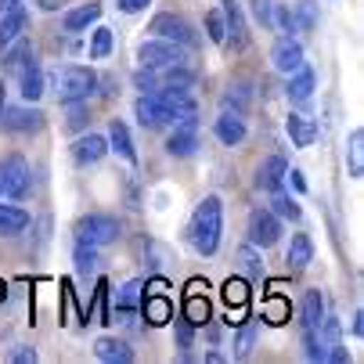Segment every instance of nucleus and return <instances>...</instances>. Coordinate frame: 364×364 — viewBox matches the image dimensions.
I'll return each instance as SVG.
<instances>
[{
	"mask_svg": "<svg viewBox=\"0 0 364 364\" xmlns=\"http://www.w3.org/2000/svg\"><path fill=\"white\" fill-rule=\"evenodd\" d=\"M29 188V163L22 159L18 151L4 155L0 159V195L4 198H22Z\"/></svg>",
	"mask_w": 364,
	"mask_h": 364,
	"instance_id": "obj_5",
	"label": "nucleus"
},
{
	"mask_svg": "<svg viewBox=\"0 0 364 364\" xmlns=\"http://www.w3.org/2000/svg\"><path fill=\"white\" fill-rule=\"evenodd\" d=\"M116 4H119L127 15H137V11H144V8L151 4V0H116Z\"/></svg>",
	"mask_w": 364,
	"mask_h": 364,
	"instance_id": "obj_45",
	"label": "nucleus"
},
{
	"mask_svg": "<svg viewBox=\"0 0 364 364\" xmlns=\"http://www.w3.org/2000/svg\"><path fill=\"white\" fill-rule=\"evenodd\" d=\"M213 134H217V141L220 144H228V148H235V144H242L245 141V123H242V116L238 112H224V116H217V123H213Z\"/></svg>",
	"mask_w": 364,
	"mask_h": 364,
	"instance_id": "obj_16",
	"label": "nucleus"
},
{
	"mask_svg": "<svg viewBox=\"0 0 364 364\" xmlns=\"http://www.w3.org/2000/svg\"><path fill=\"white\" fill-rule=\"evenodd\" d=\"M220 15H224V43H228V50H245L249 47V22H245V15L238 8V0H224Z\"/></svg>",
	"mask_w": 364,
	"mask_h": 364,
	"instance_id": "obj_7",
	"label": "nucleus"
},
{
	"mask_svg": "<svg viewBox=\"0 0 364 364\" xmlns=\"http://www.w3.org/2000/svg\"><path fill=\"white\" fill-rule=\"evenodd\" d=\"M29 228V213L18 210V205H0V235L11 238V235H22Z\"/></svg>",
	"mask_w": 364,
	"mask_h": 364,
	"instance_id": "obj_26",
	"label": "nucleus"
},
{
	"mask_svg": "<svg viewBox=\"0 0 364 364\" xmlns=\"http://www.w3.org/2000/svg\"><path fill=\"white\" fill-rule=\"evenodd\" d=\"M195 148H198L195 123H173V134H170V141H166V151L184 159V155H195Z\"/></svg>",
	"mask_w": 364,
	"mask_h": 364,
	"instance_id": "obj_20",
	"label": "nucleus"
},
{
	"mask_svg": "<svg viewBox=\"0 0 364 364\" xmlns=\"http://www.w3.org/2000/svg\"><path fill=\"white\" fill-rule=\"evenodd\" d=\"M0 112H4V80H0Z\"/></svg>",
	"mask_w": 364,
	"mask_h": 364,
	"instance_id": "obj_50",
	"label": "nucleus"
},
{
	"mask_svg": "<svg viewBox=\"0 0 364 364\" xmlns=\"http://www.w3.org/2000/svg\"><path fill=\"white\" fill-rule=\"evenodd\" d=\"M245 97H249V83H235L228 90V101H235V105H245Z\"/></svg>",
	"mask_w": 364,
	"mask_h": 364,
	"instance_id": "obj_44",
	"label": "nucleus"
},
{
	"mask_svg": "<svg viewBox=\"0 0 364 364\" xmlns=\"http://www.w3.org/2000/svg\"><path fill=\"white\" fill-rule=\"evenodd\" d=\"M184 318H188L191 325H205V321H210V299H205V296H198V282H191V285H188Z\"/></svg>",
	"mask_w": 364,
	"mask_h": 364,
	"instance_id": "obj_25",
	"label": "nucleus"
},
{
	"mask_svg": "<svg viewBox=\"0 0 364 364\" xmlns=\"http://www.w3.org/2000/svg\"><path fill=\"white\" fill-rule=\"evenodd\" d=\"M18 4H22V0H0V15L11 11V8H18Z\"/></svg>",
	"mask_w": 364,
	"mask_h": 364,
	"instance_id": "obj_48",
	"label": "nucleus"
},
{
	"mask_svg": "<svg viewBox=\"0 0 364 364\" xmlns=\"http://www.w3.org/2000/svg\"><path fill=\"white\" fill-rule=\"evenodd\" d=\"M325 318V299L318 289H310L303 296V306H299V321H303V336H318V325Z\"/></svg>",
	"mask_w": 364,
	"mask_h": 364,
	"instance_id": "obj_15",
	"label": "nucleus"
},
{
	"mask_svg": "<svg viewBox=\"0 0 364 364\" xmlns=\"http://www.w3.org/2000/svg\"><path fill=\"white\" fill-rule=\"evenodd\" d=\"M36 4H40L43 11H58V8L65 4V0H36Z\"/></svg>",
	"mask_w": 364,
	"mask_h": 364,
	"instance_id": "obj_47",
	"label": "nucleus"
},
{
	"mask_svg": "<svg viewBox=\"0 0 364 364\" xmlns=\"http://www.w3.org/2000/svg\"><path fill=\"white\" fill-rule=\"evenodd\" d=\"M252 343H256V325H252V321H242L238 339H235V357H238V360H245V357L252 353Z\"/></svg>",
	"mask_w": 364,
	"mask_h": 364,
	"instance_id": "obj_36",
	"label": "nucleus"
},
{
	"mask_svg": "<svg viewBox=\"0 0 364 364\" xmlns=\"http://www.w3.org/2000/svg\"><path fill=\"white\" fill-rule=\"evenodd\" d=\"M205 360H210V364H220V360H224V353H217V350H210V353H205Z\"/></svg>",
	"mask_w": 364,
	"mask_h": 364,
	"instance_id": "obj_49",
	"label": "nucleus"
},
{
	"mask_svg": "<svg viewBox=\"0 0 364 364\" xmlns=\"http://www.w3.org/2000/svg\"><path fill=\"white\" fill-rule=\"evenodd\" d=\"M8 360H11V364H33V360H36V350H33V346H15V350L8 353Z\"/></svg>",
	"mask_w": 364,
	"mask_h": 364,
	"instance_id": "obj_43",
	"label": "nucleus"
},
{
	"mask_svg": "<svg viewBox=\"0 0 364 364\" xmlns=\"http://www.w3.org/2000/svg\"><path fill=\"white\" fill-rule=\"evenodd\" d=\"M109 148H116V155H123V159H127L130 166L137 163V148H134V137H130L127 123H119V119H112V127H109Z\"/></svg>",
	"mask_w": 364,
	"mask_h": 364,
	"instance_id": "obj_23",
	"label": "nucleus"
},
{
	"mask_svg": "<svg viewBox=\"0 0 364 364\" xmlns=\"http://www.w3.org/2000/svg\"><path fill=\"white\" fill-rule=\"evenodd\" d=\"M105 151H109V141L105 137H97V134H83L76 144H73V159L80 166H94L105 159Z\"/></svg>",
	"mask_w": 364,
	"mask_h": 364,
	"instance_id": "obj_14",
	"label": "nucleus"
},
{
	"mask_svg": "<svg viewBox=\"0 0 364 364\" xmlns=\"http://www.w3.org/2000/svg\"><path fill=\"white\" fill-rule=\"evenodd\" d=\"M205 36H210L213 43H224V15L220 11L205 15Z\"/></svg>",
	"mask_w": 364,
	"mask_h": 364,
	"instance_id": "obj_41",
	"label": "nucleus"
},
{
	"mask_svg": "<svg viewBox=\"0 0 364 364\" xmlns=\"http://www.w3.org/2000/svg\"><path fill=\"white\" fill-rule=\"evenodd\" d=\"M0 127L15 130V134H36L43 127V112L40 109H4L0 112Z\"/></svg>",
	"mask_w": 364,
	"mask_h": 364,
	"instance_id": "obj_12",
	"label": "nucleus"
},
{
	"mask_svg": "<svg viewBox=\"0 0 364 364\" xmlns=\"http://www.w3.org/2000/svg\"><path fill=\"white\" fill-rule=\"evenodd\" d=\"M177 343H181V350H184V357H188V350H191V343H195V325H191L188 318L177 321Z\"/></svg>",
	"mask_w": 364,
	"mask_h": 364,
	"instance_id": "obj_42",
	"label": "nucleus"
},
{
	"mask_svg": "<svg viewBox=\"0 0 364 364\" xmlns=\"http://www.w3.org/2000/svg\"><path fill=\"white\" fill-rule=\"evenodd\" d=\"M94 87H97V76L87 65H62L50 73V90H55L58 101H87Z\"/></svg>",
	"mask_w": 364,
	"mask_h": 364,
	"instance_id": "obj_2",
	"label": "nucleus"
},
{
	"mask_svg": "<svg viewBox=\"0 0 364 364\" xmlns=\"http://www.w3.org/2000/svg\"><path fill=\"white\" fill-rule=\"evenodd\" d=\"M220 231H224V202L210 195V198H202V205L191 217V245L202 256H213L220 245Z\"/></svg>",
	"mask_w": 364,
	"mask_h": 364,
	"instance_id": "obj_1",
	"label": "nucleus"
},
{
	"mask_svg": "<svg viewBox=\"0 0 364 364\" xmlns=\"http://www.w3.org/2000/svg\"><path fill=\"white\" fill-rule=\"evenodd\" d=\"M18 80H22V87H18V90H22V97H26V101H40V94H43V87H47V80H43L40 65L26 69Z\"/></svg>",
	"mask_w": 364,
	"mask_h": 364,
	"instance_id": "obj_30",
	"label": "nucleus"
},
{
	"mask_svg": "<svg viewBox=\"0 0 364 364\" xmlns=\"http://www.w3.org/2000/svg\"><path fill=\"white\" fill-rule=\"evenodd\" d=\"M26 26H29V15H26V8H22V4L0 15V55H4V50H8V47L26 33Z\"/></svg>",
	"mask_w": 364,
	"mask_h": 364,
	"instance_id": "obj_13",
	"label": "nucleus"
},
{
	"mask_svg": "<svg viewBox=\"0 0 364 364\" xmlns=\"http://www.w3.org/2000/svg\"><path fill=\"white\" fill-rule=\"evenodd\" d=\"M0 299H4V282H0Z\"/></svg>",
	"mask_w": 364,
	"mask_h": 364,
	"instance_id": "obj_51",
	"label": "nucleus"
},
{
	"mask_svg": "<svg viewBox=\"0 0 364 364\" xmlns=\"http://www.w3.org/2000/svg\"><path fill=\"white\" fill-rule=\"evenodd\" d=\"M285 181H292V188H296L299 195H306V181H303V173H299V170H289V173H285Z\"/></svg>",
	"mask_w": 364,
	"mask_h": 364,
	"instance_id": "obj_46",
	"label": "nucleus"
},
{
	"mask_svg": "<svg viewBox=\"0 0 364 364\" xmlns=\"http://www.w3.org/2000/svg\"><path fill=\"white\" fill-rule=\"evenodd\" d=\"M271 65L278 69V73H296L299 65H303V47H299V40L296 36H282V40H274V47H271Z\"/></svg>",
	"mask_w": 364,
	"mask_h": 364,
	"instance_id": "obj_9",
	"label": "nucleus"
},
{
	"mask_svg": "<svg viewBox=\"0 0 364 364\" xmlns=\"http://www.w3.org/2000/svg\"><path fill=\"white\" fill-rule=\"evenodd\" d=\"M285 173H289V163L282 159V155H267V159L256 166V188L259 191H282Z\"/></svg>",
	"mask_w": 364,
	"mask_h": 364,
	"instance_id": "obj_10",
	"label": "nucleus"
},
{
	"mask_svg": "<svg viewBox=\"0 0 364 364\" xmlns=\"http://www.w3.org/2000/svg\"><path fill=\"white\" fill-rule=\"evenodd\" d=\"M112 29H105V26H97L94 29V40H90V58H109L112 55Z\"/></svg>",
	"mask_w": 364,
	"mask_h": 364,
	"instance_id": "obj_34",
	"label": "nucleus"
},
{
	"mask_svg": "<svg viewBox=\"0 0 364 364\" xmlns=\"http://www.w3.org/2000/svg\"><path fill=\"white\" fill-rule=\"evenodd\" d=\"M224 299H228V306H245L249 303V285L242 278H228L224 282Z\"/></svg>",
	"mask_w": 364,
	"mask_h": 364,
	"instance_id": "obj_35",
	"label": "nucleus"
},
{
	"mask_svg": "<svg viewBox=\"0 0 364 364\" xmlns=\"http://www.w3.org/2000/svg\"><path fill=\"white\" fill-rule=\"evenodd\" d=\"M314 83H318L314 69H306V65H299L296 73H289V87H285V94H289L292 101H306L310 94H314Z\"/></svg>",
	"mask_w": 364,
	"mask_h": 364,
	"instance_id": "obj_24",
	"label": "nucleus"
},
{
	"mask_svg": "<svg viewBox=\"0 0 364 364\" xmlns=\"http://www.w3.org/2000/svg\"><path fill=\"white\" fill-rule=\"evenodd\" d=\"M249 8H252V18L259 26L271 29V18H274V4H271V0H249Z\"/></svg>",
	"mask_w": 364,
	"mask_h": 364,
	"instance_id": "obj_40",
	"label": "nucleus"
},
{
	"mask_svg": "<svg viewBox=\"0 0 364 364\" xmlns=\"http://www.w3.org/2000/svg\"><path fill=\"white\" fill-rule=\"evenodd\" d=\"M4 65H8V73H15V76H22L26 69H33L36 65V47L29 43V40H15V47H8L4 50Z\"/></svg>",
	"mask_w": 364,
	"mask_h": 364,
	"instance_id": "obj_17",
	"label": "nucleus"
},
{
	"mask_svg": "<svg viewBox=\"0 0 364 364\" xmlns=\"http://www.w3.org/2000/svg\"><path fill=\"white\" fill-rule=\"evenodd\" d=\"M285 130H289V137H292L296 148H310V144H314V137H318V123L306 119V116H285Z\"/></svg>",
	"mask_w": 364,
	"mask_h": 364,
	"instance_id": "obj_22",
	"label": "nucleus"
},
{
	"mask_svg": "<svg viewBox=\"0 0 364 364\" xmlns=\"http://www.w3.org/2000/svg\"><path fill=\"white\" fill-rule=\"evenodd\" d=\"M264 318H267L271 325H285V321L292 318V303H289L285 296L271 292V296H267V303H264Z\"/></svg>",
	"mask_w": 364,
	"mask_h": 364,
	"instance_id": "obj_29",
	"label": "nucleus"
},
{
	"mask_svg": "<svg viewBox=\"0 0 364 364\" xmlns=\"http://www.w3.org/2000/svg\"><path fill=\"white\" fill-rule=\"evenodd\" d=\"M97 18H101V4H97V0H90V4H80V8L65 11L62 29H65V33H83V29H90Z\"/></svg>",
	"mask_w": 364,
	"mask_h": 364,
	"instance_id": "obj_18",
	"label": "nucleus"
},
{
	"mask_svg": "<svg viewBox=\"0 0 364 364\" xmlns=\"http://www.w3.org/2000/svg\"><path fill=\"white\" fill-rule=\"evenodd\" d=\"M73 259H76V271L87 278V274H94V267H97V249H94V245H87V242H76Z\"/></svg>",
	"mask_w": 364,
	"mask_h": 364,
	"instance_id": "obj_33",
	"label": "nucleus"
},
{
	"mask_svg": "<svg viewBox=\"0 0 364 364\" xmlns=\"http://www.w3.org/2000/svg\"><path fill=\"white\" fill-rule=\"evenodd\" d=\"M159 40H170V43H181V47H195V29H191V22L188 18H181V15H173V11H163V15H155L151 18V26H148Z\"/></svg>",
	"mask_w": 364,
	"mask_h": 364,
	"instance_id": "obj_6",
	"label": "nucleus"
},
{
	"mask_svg": "<svg viewBox=\"0 0 364 364\" xmlns=\"http://www.w3.org/2000/svg\"><path fill=\"white\" fill-rule=\"evenodd\" d=\"M134 112H137V123L148 127V130L170 123V109L163 105V97H159V94H141V101H137V109H134Z\"/></svg>",
	"mask_w": 364,
	"mask_h": 364,
	"instance_id": "obj_11",
	"label": "nucleus"
},
{
	"mask_svg": "<svg viewBox=\"0 0 364 364\" xmlns=\"http://www.w3.org/2000/svg\"><path fill=\"white\" fill-rule=\"evenodd\" d=\"M238 259H242V267H245V274L256 282V278H264V259H259V249L249 242V245H242L238 249Z\"/></svg>",
	"mask_w": 364,
	"mask_h": 364,
	"instance_id": "obj_32",
	"label": "nucleus"
},
{
	"mask_svg": "<svg viewBox=\"0 0 364 364\" xmlns=\"http://www.w3.org/2000/svg\"><path fill=\"white\" fill-rule=\"evenodd\" d=\"M292 15H296V26H299V29H314V26H318V8H314V0H299V8H296Z\"/></svg>",
	"mask_w": 364,
	"mask_h": 364,
	"instance_id": "obj_39",
	"label": "nucleus"
},
{
	"mask_svg": "<svg viewBox=\"0 0 364 364\" xmlns=\"http://www.w3.org/2000/svg\"><path fill=\"white\" fill-rule=\"evenodd\" d=\"M310 259H314V245H310V238L306 235H292V242H289V264H292V271H306Z\"/></svg>",
	"mask_w": 364,
	"mask_h": 364,
	"instance_id": "obj_27",
	"label": "nucleus"
},
{
	"mask_svg": "<svg viewBox=\"0 0 364 364\" xmlns=\"http://www.w3.org/2000/svg\"><path fill=\"white\" fill-rule=\"evenodd\" d=\"M141 310H144L148 325H166V321L173 318V303H170L163 292H148V296L141 299Z\"/></svg>",
	"mask_w": 364,
	"mask_h": 364,
	"instance_id": "obj_21",
	"label": "nucleus"
},
{
	"mask_svg": "<svg viewBox=\"0 0 364 364\" xmlns=\"http://www.w3.org/2000/svg\"><path fill=\"white\" fill-rule=\"evenodd\" d=\"M274 198H271V213L274 217H289V220H299V205L289 198V195H282V191H271Z\"/></svg>",
	"mask_w": 364,
	"mask_h": 364,
	"instance_id": "obj_37",
	"label": "nucleus"
},
{
	"mask_svg": "<svg viewBox=\"0 0 364 364\" xmlns=\"http://www.w3.org/2000/svg\"><path fill=\"white\" fill-rule=\"evenodd\" d=\"M137 62L144 65V69H155V73H166V69H177V65H184L188 62V55H184V47L181 43H170V40H144L141 47H137Z\"/></svg>",
	"mask_w": 364,
	"mask_h": 364,
	"instance_id": "obj_3",
	"label": "nucleus"
},
{
	"mask_svg": "<svg viewBox=\"0 0 364 364\" xmlns=\"http://www.w3.org/2000/svg\"><path fill=\"white\" fill-rule=\"evenodd\" d=\"M141 289H144L141 278H134L123 289H116V310H137L141 306Z\"/></svg>",
	"mask_w": 364,
	"mask_h": 364,
	"instance_id": "obj_31",
	"label": "nucleus"
},
{
	"mask_svg": "<svg viewBox=\"0 0 364 364\" xmlns=\"http://www.w3.org/2000/svg\"><path fill=\"white\" fill-rule=\"evenodd\" d=\"M346 170L350 177H364V130H353L350 134V144H346Z\"/></svg>",
	"mask_w": 364,
	"mask_h": 364,
	"instance_id": "obj_28",
	"label": "nucleus"
},
{
	"mask_svg": "<svg viewBox=\"0 0 364 364\" xmlns=\"http://www.w3.org/2000/svg\"><path fill=\"white\" fill-rule=\"evenodd\" d=\"M119 238V220L109 217V213H87L80 224H76V242H87L94 249L101 245H112Z\"/></svg>",
	"mask_w": 364,
	"mask_h": 364,
	"instance_id": "obj_4",
	"label": "nucleus"
},
{
	"mask_svg": "<svg viewBox=\"0 0 364 364\" xmlns=\"http://www.w3.org/2000/svg\"><path fill=\"white\" fill-rule=\"evenodd\" d=\"M134 87H137L141 94H159V73L141 65V69L134 73Z\"/></svg>",
	"mask_w": 364,
	"mask_h": 364,
	"instance_id": "obj_38",
	"label": "nucleus"
},
{
	"mask_svg": "<svg viewBox=\"0 0 364 364\" xmlns=\"http://www.w3.org/2000/svg\"><path fill=\"white\" fill-rule=\"evenodd\" d=\"M94 353H97V360H109V364H130L134 360V350L123 339H112V336H101L94 343Z\"/></svg>",
	"mask_w": 364,
	"mask_h": 364,
	"instance_id": "obj_19",
	"label": "nucleus"
},
{
	"mask_svg": "<svg viewBox=\"0 0 364 364\" xmlns=\"http://www.w3.org/2000/svg\"><path fill=\"white\" fill-rule=\"evenodd\" d=\"M282 238V220L271 213V210H256L249 217V242L256 249H271L274 242Z\"/></svg>",
	"mask_w": 364,
	"mask_h": 364,
	"instance_id": "obj_8",
	"label": "nucleus"
}]
</instances>
